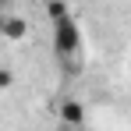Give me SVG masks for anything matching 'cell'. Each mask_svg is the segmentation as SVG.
Listing matches in <instances>:
<instances>
[{"label":"cell","instance_id":"cell-2","mask_svg":"<svg viewBox=\"0 0 131 131\" xmlns=\"http://www.w3.org/2000/svg\"><path fill=\"white\" fill-rule=\"evenodd\" d=\"M0 32H4L7 39H14V43H18V39L28 36V21L18 18V14H4V18H0Z\"/></svg>","mask_w":131,"mask_h":131},{"label":"cell","instance_id":"cell-6","mask_svg":"<svg viewBox=\"0 0 131 131\" xmlns=\"http://www.w3.org/2000/svg\"><path fill=\"white\" fill-rule=\"evenodd\" d=\"M11 85H14V74L7 67H0V89H11Z\"/></svg>","mask_w":131,"mask_h":131},{"label":"cell","instance_id":"cell-7","mask_svg":"<svg viewBox=\"0 0 131 131\" xmlns=\"http://www.w3.org/2000/svg\"><path fill=\"white\" fill-rule=\"evenodd\" d=\"M57 131H74V128H64V124H60V128H57Z\"/></svg>","mask_w":131,"mask_h":131},{"label":"cell","instance_id":"cell-3","mask_svg":"<svg viewBox=\"0 0 131 131\" xmlns=\"http://www.w3.org/2000/svg\"><path fill=\"white\" fill-rule=\"evenodd\" d=\"M60 121H64V128H82V121H85V106L78 103V99H67L60 103Z\"/></svg>","mask_w":131,"mask_h":131},{"label":"cell","instance_id":"cell-5","mask_svg":"<svg viewBox=\"0 0 131 131\" xmlns=\"http://www.w3.org/2000/svg\"><path fill=\"white\" fill-rule=\"evenodd\" d=\"M64 71H67V74H82V57H67Z\"/></svg>","mask_w":131,"mask_h":131},{"label":"cell","instance_id":"cell-4","mask_svg":"<svg viewBox=\"0 0 131 131\" xmlns=\"http://www.w3.org/2000/svg\"><path fill=\"white\" fill-rule=\"evenodd\" d=\"M46 18H50L53 25H57V21H64V18H71V14H67V4H60V0H50V4H46Z\"/></svg>","mask_w":131,"mask_h":131},{"label":"cell","instance_id":"cell-1","mask_svg":"<svg viewBox=\"0 0 131 131\" xmlns=\"http://www.w3.org/2000/svg\"><path fill=\"white\" fill-rule=\"evenodd\" d=\"M53 50H57V57L67 60V57H78L82 53V28L74 18H64V21L53 25Z\"/></svg>","mask_w":131,"mask_h":131}]
</instances>
